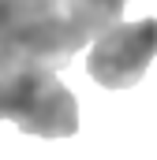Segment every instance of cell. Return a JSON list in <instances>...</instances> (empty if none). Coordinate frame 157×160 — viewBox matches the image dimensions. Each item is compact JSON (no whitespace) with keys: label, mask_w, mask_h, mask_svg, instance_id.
Masks as SVG:
<instances>
[{"label":"cell","mask_w":157,"mask_h":160,"mask_svg":"<svg viewBox=\"0 0 157 160\" xmlns=\"http://www.w3.org/2000/svg\"><path fill=\"white\" fill-rule=\"evenodd\" d=\"M0 119H11L23 134L71 138L78 130V101L45 63L0 67Z\"/></svg>","instance_id":"cell-1"},{"label":"cell","mask_w":157,"mask_h":160,"mask_svg":"<svg viewBox=\"0 0 157 160\" xmlns=\"http://www.w3.org/2000/svg\"><path fill=\"white\" fill-rule=\"evenodd\" d=\"M157 60V19L116 22L90 45V78L105 89L138 86L146 67Z\"/></svg>","instance_id":"cell-2"},{"label":"cell","mask_w":157,"mask_h":160,"mask_svg":"<svg viewBox=\"0 0 157 160\" xmlns=\"http://www.w3.org/2000/svg\"><path fill=\"white\" fill-rule=\"evenodd\" d=\"M123 4L127 0H64V8L71 11L75 26L86 38H97L109 26H116L120 19H123Z\"/></svg>","instance_id":"cell-3"},{"label":"cell","mask_w":157,"mask_h":160,"mask_svg":"<svg viewBox=\"0 0 157 160\" xmlns=\"http://www.w3.org/2000/svg\"><path fill=\"white\" fill-rule=\"evenodd\" d=\"M11 8H15V0H0V67L11 60V45H8V30H11Z\"/></svg>","instance_id":"cell-4"}]
</instances>
